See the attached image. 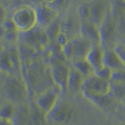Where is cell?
Instances as JSON below:
<instances>
[{"label": "cell", "instance_id": "obj_1", "mask_svg": "<svg viewBox=\"0 0 125 125\" xmlns=\"http://www.w3.org/2000/svg\"><path fill=\"white\" fill-rule=\"evenodd\" d=\"M22 75L33 98L50 86L54 85L50 76L49 64L38 59L22 66Z\"/></svg>", "mask_w": 125, "mask_h": 125}, {"label": "cell", "instance_id": "obj_2", "mask_svg": "<svg viewBox=\"0 0 125 125\" xmlns=\"http://www.w3.org/2000/svg\"><path fill=\"white\" fill-rule=\"evenodd\" d=\"M4 99L17 105L25 104L31 101V94L22 74L6 75L1 89Z\"/></svg>", "mask_w": 125, "mask_h": 125}, {"label": "cell", "instance_id": "obj_3", "mask_svg": "<svg viewBox=\"0 0 125 125\" xmlns=\"http://www.w3.org/2000/svg\"><path fill=\"white\" fill-rule=\"evenodd\" d=\"M0 71L5 75L22 74V61L18 43H4L0 49Z\"/></svg>", "mask_w": 125, "mask_h": 125}, {"label": "cell", "instance_id": "obj_4", "mask_svg": "<svg viewBox=\"0 0 125 125\" xmlns=\"http://www.w3.org/2000/svg\"><path fill=\"white\" fill-rule=\"evenodd\" d=\"M11 20L20 33H26L38 26L37 13L34 6L22 5L12 13Z\"/></svg>", "mask_w": 125, "mask_h": 125}, {"label": "cell", "instance_id": "obj_5", "mask_svg": "<svg viewBox=\"0 0 125 125\" xmlns=\"http://www.w3.org/2000/svg\"><path fill=\"white\" fill-rule=\"evenodd\" d=\"M92 46L88 41L78 35L70 39L61 50L65 60L72 62L75 60L85 59Z\"/></svg>", "mask_w": 125, "mask_h": 125}, {"label": "cell", "instance_id": "obj_6", "mask_svg": "<svg viewBox=\"0 0 125 125\" xmlns=\"http://www.w3.org/2000/svg\"><path fill=\"white\" fill-rule=\"evenodd\" d=\"M50 76L55 86L60 88L62 93H67V84L70 66L64 61L52 58L49 63Z\"/></svg>", "mask_w": 125, "mask_h": 125}, {"label": "cell", "instance_id": "obj_7", "mask_svg": "<svg viewBox=\"0 0 125 125\" xmlns=\"http://www.w3.org/2000/svg\"><path fill=\"white\" fill-rule=\"evenodd\" d=\"M62 92L56 86L52 85L33 98L32 101L47 116L60 100Z\"/></svg>", "mask_w": 125, "mask_h": 125}, {"label": "cell", "instance_id": "obj_8", "mask_svg": "<svg viewBox=\"0 0 125 125\" xmlns=\"http://www.w3.org/2000/svg\"><path fill=\"white\" fill-rule=\"evenodd\" d=\"M19 42L25 43L26 45L40 52L45 50L51 43V40L46 33V31L38 26L35 27L28 32L20 33Z\"/></svg>", "mask_w": 125, "mask_h": 125}, {"label": "cell", "instance_id": "obj_9", "mask_svg": "<svg viewBox=\"0 0 125 125\" xmlns=\"http://www.w3.org/2000/svg\"><path fill=\"white\" fill-rule=\"evenodd\" d=\"M75 109L72 104L66 100H60L55 108L47 116L48 123L57 125L67 124L73 120Z\"/></svg>", "mask_w": 125, "mask_h": 125}, {"label": "cell", "instance_id": "obj_10", "mask_svg": "<svg viewBox=\"0 0 125 125\" xmlns=\"http://www.w3.org/2000/svg\"><path fill=\"white\" fill-rule=\"evenodd\" d=\"M101 46L103 49L113 48L119 42L116 22L110 13V9L106 17L99 27Z\"/></svg>", "mask_w": 125, "mask_h": 125}, {"label": "cell", "instance_id": "obj_11", "mask_svg": "<svg viewBox=\"0 0 125 125\" xmlns=\"http://www.w3.org/2000/svg\"><path fill=\"white\" fill-rule=\"evenodd\" d=\"M37 13L38 26L46 30L59 19L60 13L50 5L49 2H41L34 6Z\"/></svg>", "mask_w": 125, "mask_h": 125}, {"label": "cell", "instance_id": "obj_12", "mask_svg": "<svg viewBox=\"0 0 125 125\" xmlns=\"http://www.w3.org/2000/svg\"><path fill=\"white\" fill-rule=\"evenodd\" d=\"M111 92L110 82L104 81L95 73L86 77L82 87V95H99Z\"/></svg>", "mask_w": 125, "mask_h": 125}, {"label": "cell", "instance_id": "obj_13", "mask_svg": "<svg viewBox=\"0 0 125 125\" xmlns=\"http://www.w3.org/2000/svg\"><path fill=\"white\" fill-rule=\"evenodd\" d=\"M81 21L78 18L76 10L73 12H70L65 16L64 19L61 21V31L72 39L80 35Z\"/></svg>", "mask_w": 125, "mask_h": 125}, {"label": "cell", "instance_id": "obj_14", "mask_svg": "<svg viewBox=\"0 0 125 125\" xmlns=\"http://www.w3.org/2000/svg\"><path fill=\"white\" fill-rule=\"evenodd\" d=\"M109 9H110L109 2L103 1V0L91 1L90 22L93 23L94 24L99 27L108 15Z\"/></svg>", "mask_w": 125, "mask_h": 125}, {"label": "cell", "instance_id": "obj_15", "mask_svg": "<svg viewBox=\"0 0 125 125\" xmlns=\"http://www.w3.org/2000/svg\"><path fill=\"white\" fill-rule=\"evenodd\" d=\"M86 99L88 100L95 106L103 110H112L117 105L118 99L115 97V95L111 92L105 95H82Z\"/></svg>", "mask_w": 125, "mask_h": 125}, {"label": "cell", "instance_id": "obj_16", "mask_svg": "<svg viewBox=\"0 0 125 125\" xmlns=\"http://www.w3.org/2000/svg\"><path fill=\"white\" fill-rule=\"evenodd\" d=\"M80 36L88 41L92 45H101L99 27L90 21L81 22Z\"/></svg>", "mask_w": 125, "mask_h": 125}, {"label": "cell", "instance_id": "obj_17", "mask_svg": "<svg viewBox=\"0 0 125 125\" xmlns=\"http://www.w3.org/2000/svg\"><path fill=\"white\" fill-rule=\"evenodd\" d=\"M103 66L112 70H125V66L113 48L104 49Z\"/></svg>", "mask_w": 125, "mask_h": 125}, {"label": "cell", "instance_id": "obj_18", "mask_svg": "<svg viewBox=\"0 0 125 125\" xmlns=\"http://www.w3.org/2000/svg\"><path fill=\"white\" fill-rule=\"evenodd\" d=\"M84 79L85 78L76 69L70 66V72L67 84V92L72 94V95H76L77 93L81 92Z\"/></svg>", "mask_w": 125, "mask_h": 125}, {"label": "cell", "instance_id": "obj_19", "mask_svg": "<svg viewBox=\"0 0 125 125\" xmlns=\"http://www.w3.org/2000/svg\"><path fill=\"white\" fill-rule=\"evenodd\" d=\"M103 57L104 49L103 47L101 45H93L85 59L95 72L103 66Z\"/></svg>", "mask_w": 125, "mask_h": 125}, {"label": "cell", "instance_id": "obj_20", "mask_svg": "<svg viewBox=\"0 0 125 125\" xmlns=\"http://www.w3.org/2000/svg\"><path fill=\"white\" fill-rule=\"evenodd\" d=\"M16 113H17V105L4 99L0 105V120L13 122Z\"/></svg>", "mask_w": 125, "mask_h": 125}, {"label": "cell", "instance_id": "obj_21", "mask_svg": "<svg viewBox=\"0 0 125 125\" xmlns=\"http://www.w3.org/2000/svg\"><path fill=\"white\" fill-rule=\"evenodd\" d=\"M47 116L43 113L34 103L30 101V125H46Z\"/></svg>", "mask_w": 125, "mask_h": 125}, {"label": "cell", "instance_id": "obj_22", "mask_svg": "<svg viewBox=\"0 0 125 125\" xmlns=\"http://www.w3.org/2000/svg\"><path fill=\"white\" fill-rule=\"evenodd\" d=\"M71 66L76 69L84 78L88 77L95 73V70L89 62L86 60V59L75 60L71 62Z\"/></svg>", "mask_w": 125, "mask_h": 125}, {"label": "cell", "instance_id": "obj_23", "mask_svg": "<svg viewBox=\"0 0 125 125\" xmlns=\"http://www.w3.org/2000/svg\"><path fill=\"white\" fill-rule=\"evenodd\" d=\"M76 13L81 22L90 21L91 17V1L81 2L76 6Z\"/></svg>", "mask_w": 125, "mask_h": 125}, {"label": "cell", "instance_id": "obj_24", "mask_svg": "<svg viewBox=\"0 0 125 125\" xmlns=\"http://www.w3.org/2000/svg\"><path fill=\"white\" fill-rule=\"evenodd\" d=\"M110 13L116 21L120 16L125 11V1H112L109 2Z\"/></svg>", "mask_w": 125, "mask_h": 125}, {"label": "cell", "instance_id": "obj_25", "mask_svg": "<svg viewBox=\"0 0 125 125\" xmlns=\"http://www.w3.org/2000/svg\"><path fill=\"white\" fill-rule=\"evenodd\" d=\"M110 84L125 85V70H118L113 71Z\"/></svg>", "mask_w": 125, "mask_h": 125}, {"label": "cell", "instance_id": "obj_26", "mask_svg": "<svg viewBox=\"0 0 125 125\" xmlns=\"http://www.w3.org/2000/svg\"><path fill=\"white\" fill-rule=\"evenodd\" d=\"M116 22L120 42L124 37H125V11L117 18Z\"/></svg>", "mask_w": 125, "mask_h": 125}, {"label": "cell", "instance_id": "obj_27", "mask_svg": "<svg viewBox=\"0 0 125 125\" xmlns=\"http://www.w3.org/2000/svg\"><path fill=\"white\" fill-rule=\"evenodd\" d=\"M112 73H113V70L105 66H103V67H101L100 69H99L95 72V74L96 76L100 77L101 79L109 82H110Z\"/></svg>", "mask_w": 125, "mask_h": 125}, {"label": "cell", "instance_id": "obj_28", "mask_svg": "<svg viewBox=\"0 0 125 125\" xmlns=\"http://www.w3.org/2000/svg\"><path fill=\"white\" fill-rule=\"evenodd\" d=\"M113 49H114L116 53L118 55V56L125 66V45L122 44L121 42H118Z\"/></svg>", "mask_w": 125, "mask_h": 125}, {"label": "cell", "instance_id": "obj_29", "mask_svg": "<svg viewBox=\"0 0 125 125\" xmlns=\"http://www.w3.org/2000/svg\"><path fill=\"white\" fill-rule=\"evenodd\" d=\"M9 17L6 7L0 3V26H2Z\"/></svg>", "mask_w": 125, "mask_h": 125}, {"label": "cell", "instance_id": "obj_30", "mask_svg": "<svg viewBox=\"0 0 125 125\" xmlns=\"http://www.w3.org/2000/svg\"><path fill=\"white\" fill-rule=\"evenodd\" d=\"M0 125H15L13 122L4 120H0Z\"/></svg>", "mask_w": 125, "mask_h": 125}, {"label": "cell", "instance_id": "obj_31", "mask_svg": "<svg viewBox=\"0 0 125 125\" xmlns=\"http://www.w3.org/2000/svg\"><path fill=\"white\" fill-rule=\"evenodd\" d=\"M5 74L2 73L1 71H0V95H1V89H2V85L3 83L4 78H5Z\"/></svg>", "mask_w": 125, "mask_h": 125}, {"label": "cell", "instance_id": "obj_32", "mask_svg": "<svg viewBox=\"0 0 125 125\" xmlns=\"http://www.w3.org/2000/svg\"><path fill=\"white\" fill-rule=\"evenodd\" d=\"M119 42H121V43H122V44L125 45V37H124V38H123L122 39H121V40H120Z\"/></svg>", "mask_w": 125, "mask_h": 125}, {"label": "cell", "instance_id": "obj_33", "mask_svg": "<svg viewBox=\"0 0 125 125\" xmlns=\"http://www.w3.org/2000/svg\"><path fill=\"white\" fill-rule=\"evenodd\" d=\"M3 45H4V42L2 40H0V49H2V47L3 46Z\"/></svg>", "mask_w": 125, "mask_h": 125}, {"label": "cell", "instance_id": "obj_34", "mask_svg": "<svg viewBox=\"0 0 125 125\" xmlns=\"http://www.w3.org/2000/svg\"><path fill=\"white\" fill-rule=\"evenodd\" d=\"M4 100V99H3V98H2V96L1 95H0V105H1V103H2V101Z\"/></svg>", "mask_w": 125, "mask_h": 125}, {"label": "cell", "instance_id": "obj_35", "mask_svg": "<svg viewBox=\"0 0 125 125\" xmlns=\"http://www.w3.org/2000/svg\"><path fill=\"white\" fill-rule=\"evenodd\" d=\"M117 125H125V121H122V122L119 123Z\"/></svg>", "mask_w": 125, "mask_h": 125}]
</instances>
